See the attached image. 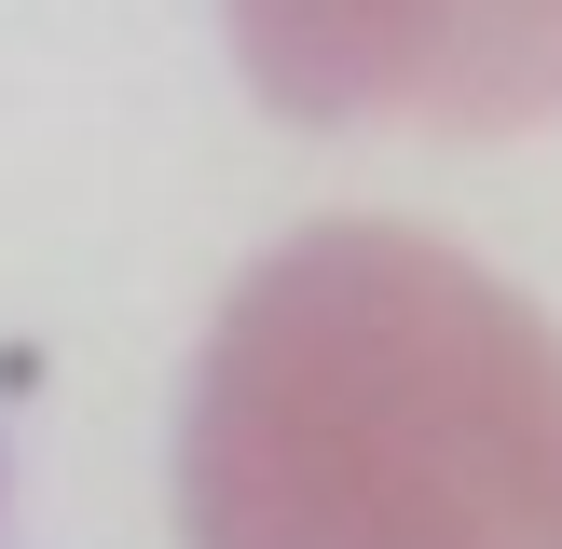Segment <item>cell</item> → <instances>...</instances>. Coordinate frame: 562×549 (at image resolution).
<instances>
[{"instance_id":"obj_1","label":"cell","mask_w":562,"mask_h":549,"mask_svg":"<svg viewBox=\"0 0 562 549\" xmlns=\"http://www.w3.org/2000/svg\"><path fill=\"white\" fill-rule=\"evenodd\" d=\"M192 549H562V329L467 247H261L179 399Z\"/></svg>"},{"instance_id":"obj_2","label":"cell","mask_w":562,"mask_h":549,"mask_svg":"<svg viewBox=\"0 0 562 549\" xmlns=\"http://www.w3.org/2000/svg\"><path fill=\"white\" fill-rule=\"evenodd\" d=\"M289 124L508 137L562 110V0H220Z\"/></svg>"}]
</instances>
